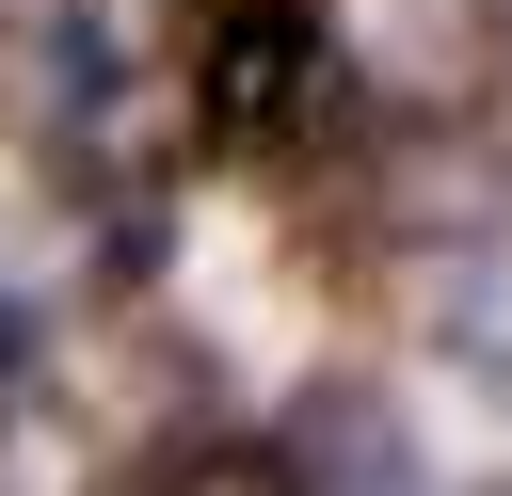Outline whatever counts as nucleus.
Wrapping results in <instances>:
<instances>
[{"label": "nucleus", "instance_id": "obj_1", "mask_svg": "<svg viewBox=\"0 0 512 496\" xmlns=\"http://www.w3.org/2000/svg\"><path fill=\"white\" fill-rule=\"evenodd\" d=\"M192 128L224 160H288L304 128H352V64H336L320 0H224L192 48Z\"/></svg>", "mask_w": 512, "mask_h": 496}, {"label": "nucleus", "instance_id": "obj_2", "mask_svg": "<svg viewBox=\"0 0 512 496\" xmlns=\"http://www.w3.org/2000/svg\"><path fill=\"white\" fill-rule=\"evenodd\" d=\"M272 480H288V496H432L416 416H400L368 368H320V384L272 416Z\"/></svg>", "mask_w": 512, "mask_h": 496}, {"label": "nucleus", "instance_id": "obj_3", "mask_svg": "<svg viewBox=\"0 0 512 496\" xmlns=\"http://www.w3.org/2000/svg\"><path fill=\"white\" fill-rule=\"evenodd\" d=\"M128 496H288V480H272V432H176V448H144Z\"/></svg>", "mask_w": 512, "mask_h": 496}, {"label": "nucleus", "instance_id": "obj_4", "mask_svg": "<svg viewBox=\"0 0 512 496\" xmlns=\"http://www.w3.org/2000/svg\"><path fill=\"white\" fill-rule=\"evenodd\" d=\"M448 336H464L480 368H512V272H464V288H448Z\"/></svg>", "mask_w": 512, "mask_h": 496}, {"label": "nucleus", "instance_id": "obj_5", "mask_svg": "<svg viewBox=\"0 0 512 496\" xmlns=\"http://www.w3.org/2000/svg\"><path fill=\"white\" fill-rule=\"evenodd\" d=\"M16 400H32V304L0 288V416H16Z\"/></svg>", "mask_w": 512, "mask_h": 496}, {"label": "nucleus", "instance_id": "obj_6", "mask_svg": "<svg viewBox=\"0 0 512 496\" xmlns=\"http://www.w3.org/2000/svg\"><path fill=\"white\" fill-rule=\"evenodd\" d=\"M480 16H496V48H512V0H480Z\"/></svg>", "mask_w": 512, "mask_h": 496}, {"label": "nucleus", "instance_id": "obj_7", "mask_svg": "<svg viewBox=\"0 0 512 496\" xmlns=\"http://www.w3.org/2000/svg\"><path fill=\"white\" fill-rule=\"evenodd\" d=\"M480 496H512V480H480Z\"/></svg>", "mask_w": 512, "mask_h": 496}]
</instances>
